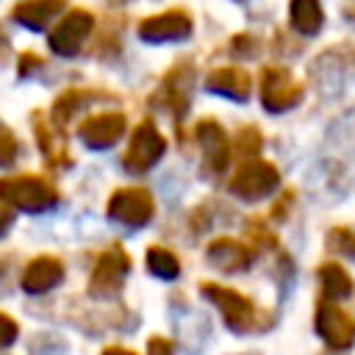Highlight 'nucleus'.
I'll return each mask as SVG.
<instances>
[{
	"label": "nucleus",
	"instance_id": "obj_27",
	"mask_svg": "<svg viewBox=\"0 0 355 355\" xmlns=\"http://www.w3.org/2000/svg\"><path fill=\"white\" fill-rule=\"evenodd\" d=\"M247 230H250V239H252V241H258L261 247H277V239H275V236H272L261 222H250V225H247Z\"/></svg>",
	"mask_w": 355,
	"mask_h": 355
},
{
	"label": "nucleus",
	"instance_id": "obj_4",
	"mask_svg": "<svg viewBox=\"0 0 355 355\" xmlns=\"http://www.w3.org/2000/svg\"><path fill=\"white\" fill-rule=\"evenodd\" d=\"M302 100V83L286 67H266L261 72V103L269 114H283Z\"/></svg>",
	"mask_w": 355,
	"mask_h": 355
},
{
	"label": "nucleus",
	"instance_id": "obj_2",
	"mask_svg": "<svg viewBox=\"0 0 355 355\" xmlns=\"http://www.w3.org/2000/svg\"><path fill=\"white\" fill-rule=\"evenodd\" d=\"M200 294L205 300H211L222 311L225 324L233 333L261 330V324H258V308L244 294H239L236 288H227V286H219V283H200Z\"/></svg>",
	"mask_w": 355,
	"mask_h": 355
},
{
	"label": "nucleus",
	"instance_id": "obj_8",
	"mask_svg": "<svg viewBox=\"0 0 355 355\" xmlns=\"http://www.w3.org/2000/svg\"><path fill=\"white\" fill-rule=\"evenodd\" d=\"M92 28H94V14L92 11H86V8H78V11H69L53 31H50V50L55 53V55H61V58H72L78 50H80V44L89 39V33H92Z\"/></svg>",
	"mask_w": 355,
	"mask_h": 355
},
{
	"label": "nucleus",
	"instance_id": "obj_30",
	"mask_svg": "<svg viewBox=\"0 0 355 355\" xmlns=\"http://www.w3.org/2000/svg\"><path fill=\"white\" fill-rule=\"evenodd\" d=\"M291 200H294V191H283V197H280V200L275 202V208H272V219H286Z\"/></svg>",
	"mask_w": 355,
	"mask_h": 355
},
{
	"label": "nucleus",
	"instance_id": "obj_18",
	"mask_svg": "<svg viewBox=\"0 0 355 355\" xmlns=\"http://www.w3.org/2000/svg\"><path fill=\"white\" fill-rule=\"evenodd\" d=\"M33 130H36V141H39V150L44 153V158H47L50 164H55V166H61V164L69 166V155H67V150H64V136H61V130L55 133V125H47L39 111L33 114Z\"/></svg>",
	"mask_w": 355,
	"mask_h": 355
},
{
	"label": "nucleus",
	"instance_id": "obj_10",
	"mask_svg": "<svg viewBox=\"0 0 355 355\" xmlns=\"http://www.w3.org/2000/svg\"><path fill=\"white\" fill-rule=\"evenodd\" d=\"M194 136L202 147L205 175H222L230 164V141H227V133L222 130V125L214 119H200L194 128Z\"/></svg>",
	"mask_w": 355,
	"mask_h": 355
},
{
	"label": "nucleus",
	"instance_id": "obj_13",
	"mask_svg": "<svg viewBox=\"0 0 355 355\" xmlns=\"http://www.w3.org/2000/svg\"><path fill=\"white\" fill-rule=\"evenodd\" d=\"M316 333L330 349H349L355 344V322L330 302L319 305L316 311Z\"/></svg>",
	"mask_w": 355,
	"mask_h": 355
},
{
	"label": "nucleus",
	"instance_id": "obj_24",
	"mask_svg": "<svg viewBox=\"0 0 355 355\" xmlns=\"http://www.w3.org/2000/svg\"><path fill=\"white\" fill-rule=\"evenodd\" d=\"M17 150H19L17 136L0 122V169H3V166H11V164L17 161Z\"/></svg>",
	"mask_w": 355,
	"mask_h": 355
},
{
	"label": "nucleus",
	"instance_id": "obj_25",
	"mask_svg": "<svg viewBox=\"0 0 355 355\" xmlns=\"http://www.w3.org/2000/svg\"><path fill=\"white\" fill-rule=\"evenodd\" d=\"M236 144H239V150L247 153V155L258 153V150H261V130H255L252 125H250V128H241L239 136H236Z\"/></svg>",
	"mask_w": 355,
	"mask_h": 355
},
{
	"label": "nucleus",
	"instance_id": "obj_12",
	"mask_svg": "<svg viewBox=\"0 0 355 355\" xmlns=\"http://www.w3.org/2000/svg\"><path fill=\"white\" fill-rule=\"evenodd\" d=\"M122 133H125V114H119V111L89 116L78 128V139L89 150H108L122 139Z\"/></svg>",
	"mask_w": 355,
	"mask_h": 355
},
{
	"label": "nucleus",
	"instance_id": "obj_5",
	"mask_svg": "<svg viewBox=\"0 0 355 355\" xmlns=\"http://www.w3.org/2000/svg\"><path fill=\"white\" fill-rule=\"evenodd\" d=\"M164 153H166V141L158 133V128L153 122H141L130 136V144L122 155V166L130 175H141L150 166H155L164 158Z\"/></svg>",
	"mask_w": 355,
	"mask_h": 355
},
{
	"label": "nucleus",
	"instance_id": "obj_9",
	"mask_svg": "<svg viewBox=\"0 0 355 355\" xmlns=\"http://www.w3.org/2000/svg\"><path fill=\"white\" fill-rule=\"evenodd\" d=\"M191 64H175L166 75H164V83H161V89L153 94V103L155 105H161V108H166V111H172V116L178 119V125H180V119H183V114L189 111V97H191Z\"/></svg>",
	"mask_w": 355,
	"mask_h": 355
},
{
	"label": "nucleus",
	"instance_id": "obj_1",
	"mask_svg": "<svg viewBox=\"0 0 355 355\" xmlns=\"http://www.w3.org/2000/svg\"><path fill=\"white\" fill-rule=\"evenodd\" d=\"M0 200L8 208L28 211V214H42V211H50L58 202V194L39 175H14V178L0 180Z\"/></svg>",
	"mask_w": 355,
	"mask_h": 355
},
{
	"label": "nucleus",
	"instance_id": "obj_32",
	"mask_svg": "<svg viewBox=\"0 0 355 355\" xmlns=\"http://www.w3.org/2000/svg\"><path fill=\"white\" fill-rule=\"evenodd\" d=\"M11 222H14V214H11V208L0 202V239H3L6 233H8V227H11Z\"/></svg>",
	"mask_w": 355,
	"mask_h": 355
},
{
	"label": "nucleus",
	"instance_id": "obj_19",
	"mask_svg": "<svg viewBox=\"0 0 355 355\" xmlns=\"http://www.w3.org/2000/svg\"><path fill=\"white\" fill-rule=\"evenodd\" d=\"M288 17H291V28L297 33H302V36H316L322 22H324L319 0H291Z\"/></svg>",
	"mask_w": 355,
	"mask_h": 355
},
{
	"label": "nucleus",
	"instance_id": "obj_6",
	"mask_svg": "<svg viewBox=\"0 0 355 355\" xmlns=\"http://www.w3.org/2000/svg\"><path fill=\"white\" fill-rule=\"evenodd\" d=\"M153 197L147 189L139 186H128V189H116L108 200V216L125 227H144L153 219Z\"/></svg>",
	"mask_w": 355,
	"mask_h": 355
},
{
	"label": "nucleus",
	"instance_id": "obj_15",
	"mask_svg": "<svg viewBox=\"0 0 355 355\" xmlns=\"http://www.w3.org/2000/svg\"><path fill=\"white\" fill-rule=\"evenodd\" d=\"M205 89L211 94H222V97H230L236 103H244L252 92V78L239 67H222L205 78Z\"/></svg>",
	"mask_w": 355,
	"mask_h": 355
},
{
	"label": "nucleus",
	"instance_id": "obj_22",
	"mask_svg": "<svg viewBox=\"0 0 355 355\" xmlns=\"http://www.w3.org/2000/svg\"><path fill=\"white\" fill-rule=\"evenodd\" d=\"M147 269L161 280H175L180 275V261L166 247H150L147 250Z\"/></svg>",
	"mask_w": 355,
	"mask_h": 355
},
{
	"label": "nucleus",
	"instance_id": "obj_20",
	"mask_svg": "<svg viewBox=\"0 0 355 355\" xmlns=\"http://www.w3.org/2000/svg\"><path fill=\"white\" fill-rule=\"evenodd\" d=\"M319 275V283H322V297L324 300H341V297H349L352 294V277L349 272L336 263V261H327L316 269Z\"/></svg>",
	"mask_w": 355,
	"mask_h": 355
},
{
	"label": "nucleus",
	"instance_id": "obj_29",
	"mask_svg": "<svg viewBox=\"0 0 355 355\" xmlns=\"http://www.w3.org/2000/svg\"><path fill=\"white\" fill-rule=\"evenodd\" d=\"M230 50H233L236 55H241V58H250L252 50H255V42H252L250 36H236V39L230 42Z\"/></svg>",
	"mask_w": 355,
	"mask_h": 355
},
{
	"label": "nucleus",
	"instance_id": "obj_23",
	"mask_svg": "<svg viewBox=\"0 0 355 355\" xmlns=\"http://www.w3.org/2000/svg\"><path fill=\"white\" fill-rule=\"evenodd\" d=\"M327 250L333 255H344V258H352L355 261V225L333 227L327 233Z\"/></svg>",
	"mask_w": 355,
	"mask_h": 355
},
{
	"label": "nucleus",
	"instance_id": "obj_17",
	"mask_svg": "<svg viewBox=\"0 0 355 355\" xmlns=\"http://www.w3.org/2000/svg\"><path fill=\"white\" fill-rule=\"evenodd\" d=\"M64 6H67V0H25V3L14 6L11 17H14V22H19L28 31H44L64 11Z\"/></svg>",
	"mask_w": 355,
	"mask_h": 355
},
{
	"label": "nucleus",
	"instance_id": "obj_16",
	"mask_svg": "<svg viewBox=\"0 0 355 355\" xmlns=\"http://www.w3.org/2000/svg\"><path fill=\"white\" fill-rule=\"evenodd\" d=\"M208 263L222 272H244L252 266V250L233 239H214L208 244Z\"/></svg>",
	"mask_w": 355,
	"mask_h": 355
},
{
	"label": "nucleus",
	"instance_id": "obj_28",
	"mask_svg": "<svg viewBox=\"0 0 355 355\" xmlns=\"http://www.w3.org/2000/svg\"><path fill=\"white\" fill-rule=\"evenodd\" d=\"M147 355H175V347H172V341H166L161 336H153L147 341Z\"/></svg>",
	"mask_w": 355,
	"mask_h": 355
},
{
	"label": "nucleus",
	"instance_id": "obj_14",
	"mask_svg": "<svg viewBox=\"0 0 355 355\" xmlns=\"http://www.w3.org/2000/svg\"><path fill=\"white\" fill-rule=\"evenodd\" d=\"M64 280V263L53 255L33 258L22 272V288L28 294H44Z\"/></svg>",
	"mask_w": 355,
	"mask_h": 355
},
{
	"label": "nucleus",
	"instance_id": "obj_31",
	"mask_svg": "<svg viewBox=\"0 0 355 355\" xmlns=\"http://www.w3.org/2000/svg\"><path fill=\"white\" fill-rule=\"evenodd\" d=\"M36 67H42V58L39 55H33V53H22V58H19V78H25L31 69H36Z\"/></svg>",
	"mask_w": 355,
	"mask_h": 355
},
{
	"label": "nucleus",
	"instance_id": "obj_3",
	"mask_svg": "<svg viewBox=\"0 0 355 355\" xmlns=\"http://www.w3.org/2000/svg\"><path fill=\"white\" fill-rule=\"evenodd\" d=\"M277 186H280V175L269 161H247V164H241L233 172L230 183H227L230 194H236L244 202H258V200L269 197Z\"/></svg>",
	"mask_w": 355,
	"mask_h": 355
},
{
	"label": "nucleus",
	"instance_id": "obj_33",
	"mask_svg": "<svg viewBox=\"0 0 355 355\" xmlns=\"http://www.w3.org/2000/svg\"><path fill=\"white\" fill-rule=\"evenodd\" d=\"M8 58H11V44H8L6 33L0 31V67H6V64H8Z\"/></svg>",
	"mask_w": 355,
	"mask_h": 355
},
{
	"label": "nucleus",
	"instance_id": "obj_7",
	"mask_svg": "<svg viewBox=\"0 0 355 355\" xmlns=\"http://www.w3.org/2000/svg\"><path fill=\"white\" fill-rule=\"evenodd\" d=\"M130 269V258L122 250H108L97 258L92 277H89V294L94 300H111L122 291L125 275Z\"/></svg>",
	"mask_w": 355,
	"mask_h": 355
},
{
	"label": "nucleus",
	"instance_id": "obj_11",
	"mask_svg": "<svg viewBox=\"0 0 355 355\" xmlns=\"http://www.w3.org/2000/svg\"><path fill=\"white\" fill-rule=\"evenodd\" d=\"M191 17L180 8L175 11H164V14H153L147 19H141L139 25V36L144 42H153V44H161V42H183L191 36Z\"/></svg>",
	"mask_w": 355,
	"mask_h": 355
},
{
	"label": "nucleus",
	"instance_id": "obj_26",
	"mask_svg": "<svg viewBox=\"0 0 355 355\" xmlns=\"http://www.w3.org/2000/svg\"><path fill=\"white\" fill-rule=\"evenodd\" d=\"M17 333H19L17 322H14L8 313H0V349H3V347H11L14 338H17Z\"/></svg>",
	"mask_w": 355,
	"mask_h": 355
},
{
	"label": "nucleus",
	"instance_id": "obj_34",
	"mask_svg": "<svg viewBox=\"0 0 355 355\" xmlns=\"http://www.w3.org/2000/svg\"><path fill=\"white\" fill-rule=\"evenodd\" d=\"M103 355H136V352H130V349H122V347H108Z\"/></svg>",
	"mask_w": 355,
	"mask_h": 355
},
{
	"label": "nucleus",
	"instance_id": "obj_21",
	"mask_svg": "<svg viewBox=\"0 0 355 355\" xmlns=\"http://www.w3.org/2000/svg\"><path fill=\"white\" fill-rule=\"evenodd\" d=\"M94 97H100V94H97V92H89V89H69V92H64V94L53 103V125L61 130L83 105L94 103Z\"/></svg>",
	"mask_w": 355,
	"mask_h": 355
}]
</instances>
